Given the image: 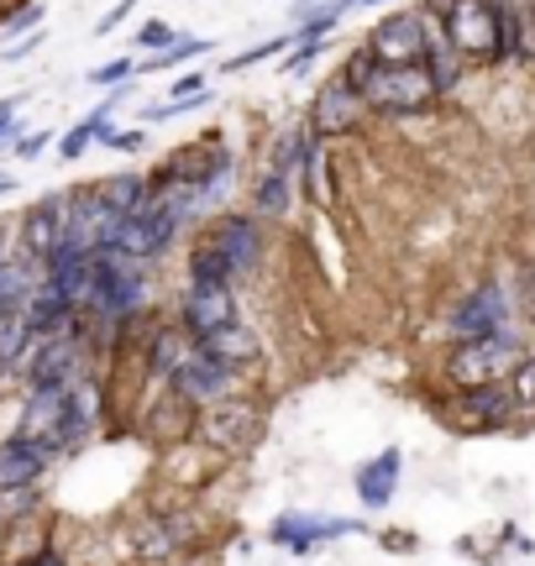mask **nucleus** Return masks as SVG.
<instances>
[{"label":"nucleus","mask_w":535,"mask_h":566,"mask_svg":"<svg viewBox=\"0 0 535 566\" xmlns=\"http://www.w3.org/2000/svg\"><path fill=\"white\" fill-rule=\"evenodd\" d=\"M0 273H6V247H0Z\"/></svg>","instance_id":"38"},{"label":"nucleus","mask_w":535,"mask_h":566,"mask_svg":"<svg viewBox=\"0 0 535 566\" xmlns=\"http://www.w3.org/2000/svg\"><path fill=\"white\" fill-rule=\"evenodd\" d=\"M195 53H210V42H206V38L174 42V48H168V53H158V59H143V74H158V69H179V63L195 59Z\"/></svg>","instance_id":"26"},{"label":"nucleus","mask_w":535,"mask_h":566,"mask_svg":"<svg viewBox=\"0 0 535 566\" xmlns=\"http://www.w3.org/2000/svg\"><path fill=\"white\" fill-rule=\"evenodd\" d=\"M289 38H273V42H258V48H248L242 59H227V74H242V69H252V63H263V59H273L279 48H284Z\"/></svg>","instance_id":"28"},{"label":"nucleus","mask_w":535,"mask_h":566,"mask_svg":"<svg viewBox=\"0 0 535 566\" xmlns=\"http://www.w3.org/2000/svg\"><path fill=\"white\" fill-rule=\"evenodd\" d=\"M143 132H111V142H105V147H116V153H137V147H143Z\"/></svg>","instance_id":"35"},{"label":"nucleus","mask_w":535,"mask_h":566,"mask_svg":"<svg viewBox=\"0 0 535 566\" xmlns=\"http://www.w3.org/2000/svg\"><path fill=\"white\" fill-rule=\"evenodd\" d=\"M310 59H321V42H305V48H294V53L284 59V74H305Z\"/></svg>","instance_id":"32"},{"label":"nucleus","mask_w":535,"mask_h":566,"mask_svg":"<svg viewBox=\"0 0 535 566\" xmlns=\"http://www.w3.org/2000/svg\"><path fill=\"white\" fill-rule=\"evenodd\" d=\"M520 357H525V352H520L515 331H494V336H478V342H457L452 357H447V378H452L457 394L510 384V373L520 367Z\"/></svg>","instance_id":"3"},{"label":"nucleus","mask_w":535,"mask_h":566,"mask_svg":"<svg viewBox=\"0 0 535 566\" xmlns=\"http://www.w3.org/2000/svg\"><path fill=\"white\" fill-rule=\"evenodd\" d=\"M147 300V273L137 258L122 252H95V273H90V300L84 310H95L105 321H132Z\"/></svg>","instance_id":"4"},{"label":"nucleus","mask_w":535,"mask_h":566,"mask_svg":"<svg viewBox=\"0 0 535 566\" xmlns=\"http://www.w3.org/2000/svg\"><path fill=\"white\" fill-rule=\"evenodd\" d=\"M368 53L384 69H405V63H431V27H426V11H394L368 32Z\"/></svg>","instance_id":"6"},{"label":"nucleus","mask_w":535,"mask_h":566,"mask_svg":"<svg viewBox=\"0 0 535 566\" xmlns=\"http://www.w3.org/2000/svg\"><path fill=\"white\" fill-rule=\"evenodd\" d=\"M310 153H315V147H310V132H284L268 174H284V179H294V174H300V168L310 163Z\"/></svg>","instance_id":"23"},{"label":"nucleus","mask_w":535,"mask_h":566,"mask_svg":"<svg viewBox=\"0 0 535 566\" xmlns=\"http://www.w3.org/2000/svg\"><path fill=\"white\" fill-rule=\"evenodd\" d=\"M32 325H27V310L21 315H11V321H0V373H17V367H27V357H32Z\"/></svg>","instance_id":"21"},{"label":"nucleus","mask_w":535,"mask_h":566,"mask_svg":"<svg viewBox=\"0 0 535 566\" xmlns=\"http://www.w3.org/2000/svg\"><path fill=\"white\" fill-rule=\"evenodd\" d=\"M95 195L111 216H143L147 205L158 200L153 195V184L137 179V174H111V179H95Z\"/></svg>","instance_id":"20"},{"label":"nucleus","mask_w":535,"mask_h":566,"mask_svg":"<svg viewBox=\"0 0 535 566\" xmlns=\"http://www.w3.org/2000/svg\"><path fill=\"white\" fill-rule=\"evenodd\" d=\"M137 42H143V48H164V53H168L179 38H174V27H168V21H147L143 32H137Z\"/></svg>","instance_id":"31"},{"label":"nucleus","mask_w":535,"mask_h":566,"mask_svg":"<svg viewBox=\"0 0 535 566\" xmlns=\"http://www.w3.org/2000/svg\"><path fill=\"white\" fill-rule=\"evenodd\" d=\"M137 6H143V0H122V6H111V11L101 17V27H95V32H101V38H105V32H116V27H122V21L132 17Z\"/></svg>","instance_id":"33"},{"label":"nucleus","mask_w":535,"mask_h":566,"mask_svg":"<svg viewBox=\"0 0 535 566\" xmlns=\"http://www.w3.org/2000/svg\"><path fill=\"white\" fill-rule=\"evenodd\" d=\"M27 101V95H11V101H0V142H11L17 147L21 142V126H17V105Z\"/></svg>","instance_id":"30"},{"label":"nucleus","mask_w":535,"mask_h":566,"mask_svg":"<svg viewBox=\"0 0 535 566\" xmlns=\"http://www.w3.org/2000/svg\"><path fill=\"white\" fill-rule=\"evenodd\" d=\"M48 446L32 441V436H6L0 441V493H17V488H32L48 472Z\"/></svg>","instance_id":"14"},{"label":"nucleus","mask_w":535,"mask_h":566,"mask_svg":"<svg viewBox=\"0 0 535 566\" xmlns=\"http://www.w3.org/2000/svg\"><path fill=\"white\" fill-rule=\"evenodd\" d=\"M11 189H17V174H11V168H0V195H11Z\"/></svg>","instance_id":"36"},{"label":"nucleus","mask_w":535,"mask_h":566,"mask_svg":"<svg viewBox=\"0 0 535 566\" xmlns=\"http://www.w3.org/2000/svg\"><path fill=\"white\" fill-rule=\"evenodd\" d=\"M352 6H378V0H352Z\"/></svg>","instance_id":"39"},{"label":"nucleus","mask_w":535,"mask_h":566,"mask_svg":"<svg viewBox=\"0 0 535 566\" xmlns=\"http://www.w3.org/2000/svg\"><path fill=\"white\" fill-rule=\"evenodd\" d=\"M510 415H515V394H510V384L468 388V394H457V409H452V420L462 424V430H499Z\"/></svg>","instance_id":"15"},{"label":"nucleus","mask_w":535,"mask_h":566,"mask_svg":"<svg viewBox=\"0 0 535 566\" xmlns=\"http://www.w3.org/2000/svg\"><path fill=\"white\" fill-rule=\"evenodd\" d=\"M531 304H535V283H531Z\"/></svg>","instance_id":"40"},{"label":"nucleus","mask_w":535,"mask_h":566,"mask_svg":"<svg viewBox=\"0 0 535 566\" xmlns=\"http://www.w3.org/2000/svg\"><path fill=\"white\" fill-rule=\"evenodd\" d=\"M74 373H80V336L74 331L38 342L32 357H27V384L32 388H63V384H74Z\"/></svg>","instance_id":"12"},{"label":"nucleus","mask_w":535,"mask_h":566,"mask_svg":"<svg viewBox=\"0 0 535 566\" xmlns=\"http://www.w3.org/2000/svg\"><path fill=\"white\" fill-rule=\"evenodd\" d=\"M48 142H53L48 132H27V137L17 142V158L21 163H27V158H42V147H48Z\"/></svg>","instance_id":"34"},{"label":"nucleus","mask_w":535,"mask_h":566,"mask_svg":"<svg viewBox=\"0 0 535 566\" xmlns=\"http://www.w3.org/2000/svg\"><path fill=\"white\" fill-rule=\"evenodd\" d=\"M189 352H195V336H189L185 325H179V331H158V336H153V357H147V367L164 373V378H174V373L185 367Z\"/></svg>","instance_id":"22"},{"label":"nucleus","mask_w":535,"mask_h":566,"mask_svg":"<svg viewBox=\"0 0 535 566\" xmlns=\"http://www.w3.org/2000/svg\"><path fill=\"white\" fill-rule=\"evenodd\" d=\"M441 95V80H436L431 63H405V69H373L368 84H363V101L373 111H426V105Z\"/></svg>","instance_id":"5"},{"label":"nucleus","mask_w":535,"mask_h":566,"mask_svg":"<svg viewBox=\"0 0 535 566\" xmlns=\"http://www.w3.org/2000/svg\"><path fill=\"white\" fill-rule=\"evenodd\" d=\"M258 436H263V409L248 399H221V405L200 409L195 420V441L216 446V451H248Z\"/></svg>","instance_id":"7"},{"label":"nucleus","mask_w":535,"mask_h":566,"mask_svg":"<svg viewBox=\"0 0 535 566\" xmlns=\"http://www.w3.org/2000/svg\"><path fill=\"white\" fill-rule=\"evenodd\" d=\"M494 331H510V289L499 279H489L478 283L468 300H457L452 336L457 342H478V336H494Z\"/></svg>","instance_id":"9"},{"label":"nucleus","mask_w":535,"mask_h":566,"mask_svg":"<svg viewBox=\"0 0 535 566\" xmlns=\"http://www.w3.org/2000/svg\"><path fill=\"white\" fill-rule=\"evenodd\" d=\"M200 352H210V357H216L221 367H231L237 378H242L248 367L263 363V342H258V331H252V325H242V321L227 325V331H216L210 342H200Z\"/></svg>","instance_id":"19"},{"label":"nucleus","mask_w":535,"mask_h":566,"mask_svg":"<svg viewBox=\"0 0 535 566\" xmlns=\"http://www.w3.org/2000/svg\"><path fill=\"white\" fill-rule=\"evenodd\" d=\"M0 32H11V38H17V32H27V38L42 32V6L32 0V6H21V11H11V17H0Z\"/></svg>","instance_id":"27"},{"label":"nucleus","mask_w":535,"mask_h":566,"mask_svg":"<svg viewBox=\"0 0 535 566\" xmlns=\"http://www.w3.org/2000/svg\"><path fill=\"white\" fill-rule=\"evenodd\" d=\"M168 388H174V399L179 405H189V409H210V405H221V399H237L231 388H237V373L231 367H221L210 352H189L185 357V367L168 378Z\"/></svg>","instance_id":"8"},{"label":"nucleus","mask_w":535,"mask_h":566,"mask_svg":"<svg viewBox=\"0 0 535 566\" xmlns=\"http://www.w3.org/2000/svg\"><path fill=\"white\" fill-rule=\"evenodd\" d=\"M74 315H80V304L69 300L59 283H48V279H42V289H32V300H27V325H32V336H38V342L63 336V331L74 325Z\"/></svg>","instance_id":"17"},{"label":"nucleus","mask_w":535,"mask_h":566,"mask_svg":"<svg viewBox=\"0 0 535 566\" xmlns=\"http://www.w3.org/2000/svg\"><path fill=\"white\" fill-rule=\"evenodd\" d=\"M352 520H321V514H284L279 525H273V541L289 546L294 556H310V551L321 546V541H336V535H352Z\"/></svg>","instance_id":"16"},{"label":"nucleus","mask_w":535,"mask_h":566,"mask_svg":"<svg viewBox=\"0 0 535 566\" xmlns=\"http://www.w3.org/2000/svg\"><path fill=\"white\" fill-rule=\"evenodd\" d=\"M137 74V63L132 59H116V63H101V69H90V84H126Z\"/></svg>","instance_id":"29"},{"label":"nucleus","mask_w":535,"mask_h":566,"mask_svg":"<svg viewBox=\"0 0 535 566\" xmlns=\"http://www.w3.org/2000/svg\"><path fill=\"white\" fill-rule=\"evenodd\" d=\"M289 184H294V179H284V174H263L258 195H252L263 216H284V210H289Z\"/></svg>","instance_id":"24"},{"label":"nucleus","mask_w":535,"mask_h":566,"mask_svg":"<svg viewBox=\"0 0 535 566\" xmlns=\"http://www.w3.org/2000/svg\"><path fill=\"white\" fill-rule=\"evenodd\" d=\"M263 258V231L248 216H221L189 252V283H231Z\"/></svg>","instance_id":"2"},{"label":"nucleus","mask_w":535,"mask_h":566,"mask_svg":"<svg viewBox=\"0 0 535 566\" xmlns=\"http://www.w3.org/2000/svg\"><path fill=\"white\" fill-rule=\"evenodd\" d=\"M399 472H405L399 446H384L373 462L357 467V499H363L368 509H389V499L399 493Z\"/></svg>","instance_id":"18"},{"label":"nucleus","mask_w":535,"mask_h":566,"mask_svg":"<svg viewBox=\"0 0 535 566\" xmlns=\"http://www.w3.org/2000/svg\"><path fill=\"white\" fill-rule=\"evenodd\" d=\"M21 6H32V0H0V11L11 17V11H21Z\"/></svg>","instance_id":"37"},{"label":"nucleus","mask_w":535,"mask_h":566,"mask_svg":"<svg viewBox=\"0 0 535 566\" xmlns=\"http://www.w3.org/2000/svg\"><path fill=\"white\" fill-rule=\"evenodd\" d=\"M510 394H515V409L535 415V352H525V357H520V367L510 373Z\"/></svg>","instance_id":"25"},{"label":"nucleus","mask_w":535,"mask_h":566,"mask_svg":"<svg viewBox=\"0 0 535 566\" xmlns=\"http://www.w3.org/2000/svg\"><path fill=\"white\" fill-rule=\"evenodd\" d=\"M363 111H368V101L347 80H331L315 95V105H310V132L315 137H342V132H352V126L363 122Z\"/></svg>","instance_id":"13"},{"label":"nucleus","mask_w":535,"mask_h":566,"mask_svg":"<svg viewBox=\"0 0 535 566\" xmlns=\"http://www.w3.org/2000/svg\"><path fill=\"white\" fill-rule=\"evenodd\" d=\"M447 11V42L452 53L473 63H499L520 53V17L504 0H436Z\"/></svg>","instance_id":"1"},{"label":"nucleus","mask_w":535,"mask_h":566,"mask_svg":"<svg viewBox=\"0 0 535 566\" xmlns=\"http://www.w3.org/2000/svg\"><path fill=\"white\" fill-rule=\"evenodd\" d=\"M21 242L42 268L53 263V252L69 242V200L63 195H42L27 216H21Z\"/></svg>","instance_id":"11"},{"label":"nucleus","mask_w":535,"mask_h":566,"mask_svg":"<svg viewBox=\"0 0 535 566\" xmlns=\"http://www.w3.org/2000/svg\"><path fill=\"white\" fill-rule=\"evenodd\" d=\"M179 325L195 336V346L210 342L216 331L237 325V300H231V283H189L185 300H179Z\"/></svg>","instance_id":"10"}]
</instances>
